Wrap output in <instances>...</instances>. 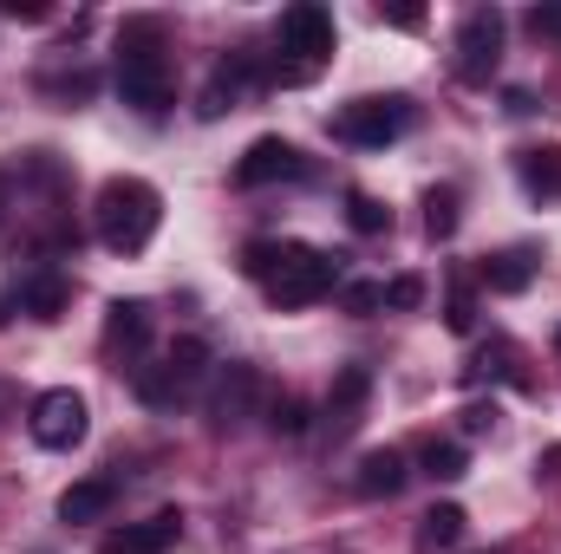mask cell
I'll return each mask as SVG.
<instances>
[{"instance_id":"30bf717a","label":"cell","mask_w":561,"mask_h":554,"mask_svg":"<svg viewBox=\"0 0 561 554\" xmlns=\"http://www.w3.org/2000/svg\"><path fill=\"white\" fill-rule=\"evenodd\" d=\"M249 85H262V59L255 53H222L216 59V72H209V85H203V118H222V112H236V99L249 92Z\"/></svg>"},{"instance_id":"484cf974","label":"cell","mask_w":561,"mask_h":554,"mask_svg":"<svg viewBox=\"0 0 561 554\" xmlns=\"http://www.w3.org/2000/svg\"><path fill=\"white\" fill-rule=\"evenodd\" d=\"M280 255H287V242H249V249H242V275H249V280H268L280 268Z\"/></svg>"},{"instance_id":"83f0119b","label":"cell","mask_w":561,"mask_h":554,"mask_svg":"<svg viewBox=\"0 0 561 554\" xmlns=\"http://www.w3.org/2000/svg\"><path fill=\"white\" fill-rule=\"evenodd\" d=\"M424 300V280L419 275H399V280H386V307H399V313H412Z\"/></svg>"},{"instance_id":"603a6c76","label":"cell","mask_w":561,"mask_h":554,"mask_svg":"<svg viewBox=\"0 0 561 554\" xmlns=\"http://www.w3.org/2000/svg\"><path fill=\"white\" fill-rule=\"evenodd\" d=\"M424 229H431L437 242L457 235V189H431V196H424Z\"/></svg>"},{"instance_id":"1f68e13d","label":"cell","mask_w":561,"mask_h":554,"mask_svg":"<svg viewBox=\"0 0 561 554\" xmlns=\"http://www.w3.org/2000/svg\"><path fill=\"white\" fill-rule=\"evenodd\" d=\"M490 424H496V405H470V412H463V430H470V437L490 430Z\"/></svg>"},{"instance_id":"ac0fdd59","label":"cell","mask_w":561,"mask_h":554,"mask_svg":"<svg viewBox=\"0 0 561 554\" xmlns=\"http://www.w3.org/2000/svg\"><path fill=\"white\" fill-rule=\"evenodd\" d=\"M66 300H72V280H66V275L20 280V307H26L33 320H59V313H66Z\"/></svg>"},{"instance_id":"ba28073f","label":"cell","mask_w":561,"mask_h":554,"mask_svg":"<svg viewBox=\"0 0 561 554\" xmlns=\"http://www.w3.org/2000/svg\"><path fill=\"white\" fill-rule=\"evenodd\" d=\"M496 59H503V13L496 7L463 13V26H457V79L463 85H490Z\"/></svg>"},{"instance_id":"44dd1931","label":"cell","mask_w":561,"mask_h":554,"mask_svg":"<svg viewBox=\"0 0 561 554\" xmlns=\"http://www.w3.org/2000/svg\"><path fill=\"white\" fill-rule=\"evenodd\" d=\"M346 222H353L359 235H386V229H392V209H379V196L353 189V196H346Z\"/></svg>"},{"instance_id":"2e32d148","label":"cell","mask_w":561,"mask_h":554,"mask_svg":"<svg viewBox=\"0 0 561 554\" xmlns=\"http://www.w3.org/2000/svg\"><path fill=\"white\" fill-rule=\"evenodd\" d=\"M405 476H412V470H405V457H399V450H366L353 483H359V496H399V489H405Z\"/></svg>"},{"instance_id":"7402d4cb","label":"cell","mask_w":561,"mask_h":554,"mask_svg":"<svg viewBox=\"0 0 561 554\" xmlns=\"http://www.w3.org/2000/svg\"><path fill=\"white\" fill-rule=\"evenodd\" d=\"M424 542H431V549H457V542H463V509H457V503H437V509L424 516Z\"/></svg>"},{"instance_id":"5bb4252c","label":"cell","mask_w":561,"mask_h":554,"mask_svg":"<svg viewBox=\"0 0 561 554\" xmlns=\"http://www.w3.org/2000/svg\"><path fill=\"white\" fill-rule=\"evenodd\" d=\"M144 346H150V307H144V300H112V307H105V353H112V359H118V353L138 359Z\"/></svg>"},{"instance_id":"d6a6232c","label":"cell","mask_w":561,"mask_h":554,"mask_svg":"<svg viewBox=\"0 0 561 554\" xmlns=\"http://www.w3.org/2000/svg\"><path fill=\"white\" fill-rule=\"evenodd\" d=\"M46 13H53V7H39V0H13V7H7V20H46Z\"/></svg>"},{"instance_id":"8992f818","label":"cell","mask_w":561,"mask_h":554,"mask_svg":"<svg viewBox=\"0 0 561 554\" xmlns=\"http://www.w3.org/2000/svg\"><path fill=\"white\" fill-rule=\"evenodd\" d=\"M333 280H340V255H320V249L287 242L280 268L262 280V287H268V300H275V307H313L320 293H333Z\"/></svg>"},{"instance_id":"9a60e30c","label":"cell","mask_w":561,"mask_h":554,"mask_svg":"<svg viewBox=\"0 0 561 554\" xmlns=\"http://www.w3.org/2000/svg\"><path fill=\"white\" fill-rule=\"evenodd\" d=\"M118 503V476H85L59 496V522H105Z\"/></svg>"},{"instance_id":"4fadbf2b","label":"cell","mask_w":561,"mask_h":554,"mask_svg":"<svg viewBox=\"0 0 561 554\" xmlns=\"http://www.w3.org/2000/svg\"><path fill=\"white\" fill-rule=\"evenodd\" d=\"M366 399H373V372H366V366H340V379H333V392H327V424H333V437H346V430L366 417Z\"/></svg>"},{"instance_id":"8fae6325","label":"cell","mask_w":561,"mask_h":554,"mask_svg":"<svg viewBox=\"0 0 561 554\" xmlns=\"http://www.w3.org/2000/svg\"><path fill=\"white\" fill-rule=\"evenodd\" d=\"M255 399H262V372L255 366H229L216 379V392H209V424L216 430H236L242 417L255 412Z\"/></svg>"},{"instance_id":"277c9868","label":"cell","mask_w":561,"mask_h":554,"mask_svg":"<svg viewBox=\"0 0 561 554\" xmlns=\"http://www.w3.org/2000/svg\"><path fill=\"white\" fill-rule=\"evenodd\" d=\"M203 372H209V346H203V339H176L157 366H138V372H131V392H138L150 412H176V405L196 392Z\"/></svg>"},{"instance_id":"d6986e66","label":"cell","mask_w":561,"mask_h":554,"mask_svg":"<svg viewBox=\"0 0 561 554\" xmlns=\"http://www.w3.org/2000/svg\"><path fill=\"white\" fill-rule=\"evenodd\" d=\"M419 470L431 476V483H457V476L470 470V457H463V443H437V437H431V443L419 450Z\"/></svg>"},{"instance_id":"e0dca14e","label":"cell","mask_w":561,"mask_h":554,"mask_svg":"<svg viewBox=\"0 0 561 554\" xmlns=\"http://www.w3.org/2000/svg\"><path fill=\"white\" fill-rule=\"evenodd\" d=\"M516 176H523V189H529V196L556 203V196H561V150H556V143L523 150V157H516Z\"/></svg>"},{"instance_id":"ffe728a7","label":"cell","mask_w":561,"mask_h":554,"mask_svg":"<svg viewBox=\"0 0 561 554\" xmlns=\"http://www.w3.org/2000/svg\"><path fill=\"white\" fill-rule=\"evenodd\" d=\"M529 275H536V262H529V255H496V262H483V280H490L496 293H523Z\"/></svg>"},{"instance_id":"7a4b0ae2","label":"cell","mask_w":561,"mask_h":554,"mask_svg":"<svg viewBox=\"0 0 561 554\" xmlns=\"http://www.w3.org/2000/svg\"><path fill=\"white\" fill-rule=\"evenodd\" d=\"M92 216H99V242H105L112 255H144L150 235H157V222H163V196H157L144 176H112V183L99 189Z\"/></svg>"},{"instance_id":"9c48e42d","label":"cell","mask_w":561,"mask_h":554,"mask_svg":"<svg viewBox=\"0 0 561 554\" xmlns=\"http://www.w3.org/2000/svg\"><path fill=\"white\" fill-rule=\"evenodd\" d=\"M294 176H307V157L287 138H255L242 150V163H236L242 189H268V183H294Z\"/></svg>"},{"instance_id":"4316f807","label":"cell","mask_w":561,"mask_h":554,"mask_svg":"<svg viewBox=\"0 0 561 554\" xmlns=\"http://www.w3.org/2000/svg\"><path fill=\"white\" fill-rule=\"evenodd\" d=\"M444 326H450V333H470V326H477V300H470L463 287H450V307H444Z\"/></svg>"},{"instance_id":"7c38bea8","label":"cell","mask_w":561,"mask_h":554,"mask_svg":"<svg viewBox=\"0 0 561 554\" xmlns=\"http://www.w3.org/2000/svg\"><path fill=\"white\" fill-rule=\"evenodd\" d=\"M176 529H183V516H176V509H157L150 522H125V529H112V535L99 542V554H170Z\"/></svg>"},{"instance_id":"d4e9b609","label":"cell","mask_w":561,"mask_h":554,"mask_svg":"<svg viewBox=\"0 0 561 554\" xmlns=\"http://www.w3.org/2000/svg\"><path fill=\"white\" fill-rule=\"evenodd\" d=\"M340 307L359 313V320L379 313V307H386V280H346V287H340Z\"/></svg>"},{"instance_id":"836d02e7","label":"cell","mask_w":561,"mask_h":554,"mask_svg":"<svg viewBox=\"0 0 561 554\" xmlns=\"http://www.w3.org/2000/svg\"><path fill=\"white\" fill-rule=\"evenodd\" d=\"M7 307H13V300H7V293H0V326H7Z\"/></svg>"},{"instance_id":"cb8c5ba5","label":"cell","mask_w":561,"mask_h":554,"mask_svg":"<svg viewBox=\"0 0 561 554\" xmlns=\"http://www.w3.org/2000/svg\"><path fill=\"white\" fill-rule=\"evenodd\" d=\"M307 424H313V412H307V399H294V392L268 405V430H275V437H307Z\"/></svg>"},{"instance_id":"52a82bcc","label":"cell","mask_w":561,"mask_h":554,"mask_svg":"<svg viewBox=\"0 0 561 554\" xmlns=\"http://www.w3.org/2000/svg\"><path fill=\"white\" fill-rule=\"evenodd\" d=\"M26 430H33V443H39V450H72V443H85V430H92L85 399H79L72 385L39 392V399H33V417H26Z\"/></svg>"},{"instance_id":"6da1fadb","label":"cell","mask_w":561,"mask_h":554,"mask_svg":"<svg viewBox=\"0 0 561 554\" xmlns=\"http://www.w3.org/2000/svg\"><path fill=\"white\" fill-rule=\"evenodd\" d=\"M118 99L144 112V118H163L176 85H170V59H163V20L157 13H138L125 20L118 33Z\"/></svg>"},{"instance_id":"4dcf8cb0","label":"cell","mask_w":561,"mask_h":554,"mask_svg":"<svg viewBox=\"0 0 561 554\" xmlns=\"http://www.w3.org/2000/svg\"><path fill=\"white\" fill-rule=\"evenodd\" d=\"M386 26H405V33H419L424 26V7H392V13H379Z\"/></svg>"},{"instance_id":"e575fe53","label":"cell","mask_w":561,"mask_h":554,"mask_svg":"<svg viewBox=\"0 0 561 554\" xmlns=\"http://www.w3.org/2000/svg\"><path fill=\"white\" fill-rule=\"evenodd\" d=\"M556 353H561V326H556Z\"/></svg>"},{"instance_id":"5b68a950","label":"cell","mask_w":561,"mask_h":554,"mask_svg":"<svg viewBox=\"0 0 561 554\" xmlns=\"http://www.w3.org/2000/svg\"><path fill=\"white\" fill-rule=\"evenodd\" d=\"M412 125H419V105L412 99H353V105H340L333 138L359 143V150H386V143L405 138Z\"/></svg>"},{"instance_id":"f1b7e54d","label":"cell","mask_w":561,"mask_h":554,"mask_svg":"<svg viewBox=\"0 0 561 554\" xmlns=\"http://www.w3.org/2000/svg\"><path fill=\"white\" fill-rule=\"evenodd\" d=\"M46 92H53V99H92L99 79H92V72H72V79H46Z\"/></svg>"},{"instance_id":"f546056e","label":"cell","mask_w":561,"mask_h":554,"mask_svg":"<svg viewBox=\"0 0 561 554\" xmlns=\"http://www.w3.org/2000/svg\"><path fill=\"white\" fill-rule=\"evenodd\" d=\"M529 33H536V39H542V33L561 39V7H536V13H529Z\"/></svg>"},{"instance_id":"3957f363","label":"cell","mask_w":561,"mask_h":554,"mask_svg":"<svg viewBox=\"0 0 561 554\" xmlns=\"http://www.w3.org/2000/svg\"><path fill=\"white\" fill-rule=\"evenodd\" d=\"M280 53L268 72H262V85H307L327 59H333V13L320 7V0H300V7H287L280 13Z\"/></svg>"}]
</instances>
